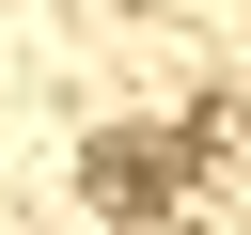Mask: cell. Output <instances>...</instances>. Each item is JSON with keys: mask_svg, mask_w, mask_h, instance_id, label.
I'll return each mask as SVG.
<instances>
[{"mask_svg": "<svg viewBox=\"0 0 251 235\" xmlns=\"http://www.w3.org/2000/svg\"><path fill=\"white\" fill-rule=\"evenodd\" d=\"M78 188H94L110 219H173V204H188V141H126V125H110V141L78 157Z\"/></svg>", "mask_w": 251, "mask_h": 235, "instance_id": "obj_1", "label": "cell"}]
</instances>
